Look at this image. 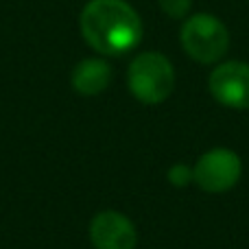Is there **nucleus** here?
<instances>
[{"label":"nucleus","instance_id":"1","mask_svg":"<svg viewBox=\"0 0 249 249\" xmlns=\"http://www.w3.org/2000/svg\"><path fill=\"white\" fill-rule=\"evenodd\" d=\"M79 26L83 39L101 55H124L142 42V20L124 0H90Z\"/></svg>","mask_w":249,"mask_h":249},{"label":"nucleus","instance_id":"2","mask_svg":"<svg viewBox=\"0 0 249 249\" xmlns=\"http://www.w3.org/2000/svg\"><path fill=\"white\" fill-rule=\"evenodd\" d=\"M129 92L144 105H158L171 96L175 88V68L162 53L146 51L133 57L127 70Z\"/></svg>","mask_w":249,"mask_h":249},{"label":"nucleus","instance_id":"3","mask_svg":"<svg viewBox=\"0 0 249 249\" xmlns=\"http://www.w3.org/2000/svg\"><path fill=\"white\" fill-rule=\"evenodd\" d=\"M179 42L190 59L199 64H216L230 48V33L216 16L195 13L181 24Z\"/></svg>","mask_w":249,"mask_h":249},{"label":"nucleus","instance_id":"4","mask_svg":"<svg viewBox=\"0 0 249 249\" xmlns=\"http://www.w3.org/2000/svg\"><path fill=\"white\" fill-rule=\"evenodd\" d=\"M243 164L234 151L230 149H210L197 160L193 168V181L206 193H225L234 188L241 179Z\"/></svg>","mask_w":249,"mask_h":249},{"label":"nucleus","instance_id":"5","mask_svg":"<svg viewBox=\"0 0 249 249\" xmlns=\"http://www.w3.org/2000/svg\"><path fill=\"white\" fill-rule=\"evenodd\" d=\"M210 94L216 103L232 109H249V64L225 61L210 72Z\"/></svg>","mask_w":249,"mask_h":249},{"label":"nucleus","instance_id":"6","mask_svg":"<svg viewBox=\"0 0 249 249\" xmlns=\"http://www.w3.org/2000/svg\"><path fill=\"white\" fill-rule=\"evenodd\" d=\"M90 241L94 249H136V225L123 212L103 210L90 221Z\"/></svg>","mask_w":249,"mask_h":249},{"label":"nucleus","instance_id":"7","mask_svg":"<svg viewBox=\"0 0 249 249\" xmlns=\"http://www.w3.org/2000/svg\"><path fill=\"white\" fill-rule=\"evenodd\" d=\"M70 81H72L74 92H79L81 96H96L112 81V68L105 59L90 57L74 66Z\"/></svg>","mask_w":249,"mask_h":249},{"label":"nucleus","instance_id":"8","mask_svg":"<svg viewBox=\"0 0 249 249\" xmlns=\"http://www.w3.org/2000/svg\"><path fill=\"white\" fill-rule=\"evenodd\" d=\"M160 9L166 13L173 20H181V18H188L190 7H193V0H158Z\"/></svg>","mask_w":249,"mask_h":249},{"label":"nucleus","instance_id":"9","mask_svg":"<svg viewBox=\"0 0 249 249\" xmlns=\"http://www.w3.org/2000/svg\"><path fill=\"white\" fill-rule=\"evenodd\" d=\"M168 181H171L175 188H184L193 181V168L186 166V164H173L168 168Z\"/></svg>","mask_w":249,"mask_h":249}]
</instances>
